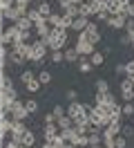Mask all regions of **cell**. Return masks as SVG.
I'll return each instance as SVG.
<instances>
[{
    "instance_id": "cell-51",
    "label": "cell",
    "mask_w": 134,
    "mask_h": 148,
    "mask_svg": "<svg viewBox=\"0 0 134 148\" xmlns=\"http://www.w3.org/2000/svg\"><path fill=\"white\" fill-rule=\"evenodd\" d=\"M116 74H118V76L125 74V63H118V65H116Z\"/></svg>"
},
{
    "instance_id": "cell-5",
    "label": "cell",
    "mask_w": 134,
    "mask_h": 148,
    "mask_svg": "<svg viewBox=\"0 0 134 148\" xmlns=\"http://www.w3.org/2000/svg\"><path fill=\"white\" fill-rule=\"evenodd\" d=\"M27 11H29V7H25V5H14L11 9L2 11V18H5V20H11V23H16V20H20L22 16H27Z\"/></svg>"
},
{
    "instance_id": "cell-28",
    "label": "cell",
    "mask_w": 134,
    "mask_h": 148,
    "mask_svg": "<svg viewBox=\"0 0 134 148\" xmlns=\"http://www.w3.org/2000/svg\"><path fill=\"white\" fill-rule=\"evenodd\" d=\"M74 146H78V148H83V146H89V137L87 135H78L76 132V137H74V141H71Z\"/></svg>"
},
{
    "instance_id": "cell-26",
    "label": "cell",
    "mask_w": 134,
    "mask_h": 148,
    "mask_svg": "<svg viewBox=\"0 0 134 148\" xmlns=\"http://www.w3.org/2000/svg\"><path fill=\"white\" fill-rule=\"evenodd\" d=\"M89 146H101L103 144V132H98V130H94V132H89Z\"/></svg>"
},
{
    "instance_id": "cell-49",
    "label": "cell",
    "mask_w": 134,
    "mask_h": 148,
    "mask_svg": "<svg viewBox=\"0 0 134 148\" xmlns=\"http://www.w3.org/2000/svg\"><path fill=\"white\" fill-rule=\"evenodd\" d=\"M18 146H20V141H18V139H11V141H7L2 148H18Z\"/></svg>"
},
{
    "instance_id": "cell-38",
    "label": "cell",
    "mask_w": 134,
    "mask_h": 148,
    "mask_svg": "<svg viewBox=\"0 0 134 148\" xmlns=\"http://www.w3.org/2000/svg\"><path fill=\"white\" fill-rule=\"evenodd\" d=\"M49 58H52V63H63V61H65V52H52V56H49Z\"/></svg>"
},
{
    "instance_id": "cell-31",
    "label": "cell",
    "mask_w": 134,
    "mask_h": 148,
    "mask_svg": "<svg viewBox=\"0 0 134 148\" xmlns=\"http://www.w3.org/2000/svg\"><path fill=\"white\" fill-rule=\"evenodd\" d=\"M36 76H38V81H40V83H43V85L52 83V74L47 72V70H43V72H38V74H36Z\"/></svg>"
},
{
    "instance_id": "cell-14",
    "label": "cell",
    "mask_w": 134,
    "mask_h": 148,
    "mask_svg": "<svg viewBox=\"0 0 134 148\" xmlns=\"http://www.w3.org/2000/svg\"><path fill=\"white\" fill-rule=\"evenodd\" d=\"M107 14L110 16L123 14V0H107Z\"/></svg>"
},
{
    "instance_id": "cell-34",
    "label": "cell",
    "mask_w": 134,
    "mask_h": 148,
    "mask_svg": "<svg viewBox=\"0 0 134 148\" xmlns=\"http://www.w3.org/2000/svg\"><path fill=\"white\" fill-rule=\"evenodd\" d=\"M103 58H105V56L101 54V52H94V54L89 56V61H92V65H94V67H98V65H103Z\"/></svg>"
},
{
    "instance_id": "cell-47",
    "label": "cell",
    "mask_w": 134,
    "mask_h": 148,
    "mask_svg": "<svg viewBox=\"0 0 134 148\" xmlns=\"http://www.w3.org/2000/svg\"><path fill=\"white\" fill-rule=\"evenodd\" d=\"M65 97H67L69 101H76V97H78V92H76V90H67V92H65Z\"/></svg>"
},
{
    "instance_id": "cell-21",
    "label": "cell",
    "mask_w": 134,
    "mask_h": 148,
    "mask_svg": "<svg viewBox=\"0 0 134 148\" xmlns=\"http://www.w3.org/2000/svg\"><path fill=\"white\" fill-rule=\"evenodd\" d=\"M89 7H92L94 16H96L98 11H107V0H89Z\"/></svg>"
},
{
    "instance_id": "cell-24",
    "label": "cell",
    "mask_w": 134,
    "mask_h": 148,
    "mask_svg": "<svg viewBox=\"0 0 134 148\" xmlns=\"http://www.w3.org/2000/svg\"><path fill=\"white\" fill-rule=\"evenodd\" d=\"M92 67H94V65H92V61H89L87 56H80V61H78V70L83 74H87V72H92Z\"/></svg>"
},
{
    "instance_id": "cell-19",
    "label": "cell",
    "mask_w": 134,
    "mask_h": 148,
    "mask_svg": "<svg viewBox=\"0 0 134 148\" xmlns=\"http://www.w3.org/2000/svg\"><path fill=\"white\" fill-rule=\"evenodd\" d=\"M63 52H65V61H67V63H78L80 61V54H78L76 47H67V49H63Z\"/></svg>"
},
{
    "instance_id": "cell-10",
    "label": "cell",
    "mask_w": 134,
    "mask_h": 148,
    "mask_svg": "<svg viewBox=\"0 0 134 148\" xmlns=\"http://www.w3.org/2000/svg\"><path fill=\"white\" fill-rule=\"evenodd\" d=\"M127 20H130V16H127V14H118V16H110L107 25H110L112 29H125Z\"/></svg>"
},
{
    "instance_id": "cell-52",
    "label": "cell",
    "mask_w": 134,
    "mask_h": 148,
    "mask_svg": "<svg viewBox=\"0 0 134 148\" xmlns=\"http://www.w3.org/2000/svg\"><path fill=\"white\" fill-rule=\"evenodd\" d=\"M43 148H54V146L49 144V141H45V146H43Z\"/></svg>"
},
{
    "instance_id": "cell-54",
    "label": "cell",
    "mask_w": 134,
    "mask_h": 148,
    "mask_svg": "<svg viewBox=\"0 0 134 148\" xmlns=\"http://www.w3.org/2000/svg\"><path fill=\"white\" fill-rule=\"evenodd\" d=\"M132 47H134V38H132Z\"/></svg>"
},
{
    "instance_id": "cell-45",
    "label": "cell",
    "mask_w": 134,
    "mask_h": 148,
    "mask_svg": "<svg viewBox=\"0 0 134 148\" xmlns=\"http://www.w3.org/2000/svg\"><path fill=\"white\" fill-rule=\"evenodd\" d=\"M58 5H61L63 11H67V7H71V5H74V0H58Z\"/></svg>"
},
{
    "instance_id": "cell-4",
    "label": "cell",
    "mask_w": 134,
    "mask_h": 148,
    "mask_svg": "<svg viewBox=\"0 0 134 148\" xmlns=\"http://www.w3.org/2000/svg\"><path fill=\"white\" fill-rule=\"evenodd\" d=\"M74 47L78 49L80 56H87V58H89V56L94 54V43H89V40H87L85 32H80L78 36H76V45H74Z\"/></svg>"
},
{
    "instance_id": "cell-53",
    "label": "cell",
    "mask_w": 134,
    "mask_h": 148,
    "mask_svg": "<svg viewBox=\"0 0 134 148\" xmlns=\"http://www.w3.org/2000/svg\"><path fill=\"white\" fill-rule=\"evenodd\" d=\"M89 148H101V146H89Z\"/></svg>"
},
{
    "instance_id": "cell-3",
    "label": "cell",
    "mask_w": 134,
    "mask_h": 148,
    "mask_svg": "<svg viewBox=\"0 0 134 148\" xmlns=\"http://www.w3.org/2000/svg\"><path fill=\"white\" fill-rule=\"evenodd\" d=\"M25 40V32H20L16 25H11L2 32V45H14V43H20Z\"/></svg>"
},
{
    "instance_id": "cell-7",
    "label": "cell",
    "mask_w": 134,
    "mask_h": 148,
    "mask_svg": "<svg viewBox=\"0 0 134 148\" xmlns=\"http://www.w3.org/2000/svg\"><path fill=\"white\" fill-rule=\"evenodd\" d=\"M9 114H11V119H14V121H25L27 117H29V110L25 108V101H14Z\"/></svg>"
},
{
    "instance_id": "cell-50",
    "label": "cell",
    "mask_w": 134,
    "mask_h": 148,
    "mask_svg": "<svg viewBox=\"0 0 134 148\" xmlns=\"http://www.w3.org/2000/svg\"><path fill=\"white\" fill-rule=\"evenodd\" d=\"M16 5H25V7H34V0H16Z\"/></svg>"
},
{
    "instance_id": "cell-44",
    "label": "cell",
    "mask_w": 134,
    "mask_h": 148,
    "mask_svg": "<svg viewBox=\"0 0 134 148\" xmlns=\"http://www.w3.org/2000/svg\"><path fill=\"white\" fill-rule=\"evenodd\" d=\"M14 5H16V0H2V2H0V7H2V11H7V9H11V7H14Z\"/></svg>"
},
{
    "instance_id": "cell-33",
    "label": "cell",
    "mask_w": 134,
    "mask_h": 148,
    "mask_svg": "<svg viewBox=\"0 0 134 148\" xmlns=\"http://www.w3.org/2000/svg\"><path fill=\"white\" fill-rule=\"evenodd\" d=\"M31 79H36V74L31 72V70H22V72H20V81H22V83H29V81H31Z\"/></svg>"
},
{
    "instance_id": "cell-48",
    "label": "cell",
    "mask_w": 134,
    "mask_h": 148,
    "mask_svg": "<svg viewBox=\"0 0 134 148\" xmlns=\"http://www.w3.org/2000/svg\"><path fill=\"white\" fill-rule=\"evenodd\" d=\"M132 135H134L132 126H123V137H132Z\"/></svg>"
},
{
    "instance_id": "cell-23",
    "label": "cell",
    "mask_w": 134,
    "mask_h": 148,
    "mask_svg": "<svg viewBox=\"0 0 134 148\" xmlns=\"http://www.w3.org/2000/svg\"><path fill=\"white\" fill-rule=\"evenodd\" d=\"M20 141H22L27 148H34V146H36V135H34V130H27L25 135H22V139H20Z\"/></svg>"
},
{
    "instance_id": "cell-43",
    "label": "cell",
    "mask_w": 134,
    "mask_h": 148,
    "mask_svg": "<svg viewBox=\"0 0 134 148\" xmlns=\"http://www.w3.org/2000/svg\"><path fill=\"white\" fill-rule=\"evenodd\" d=\"M52 112H54V114H56V119H58V117H63V114H65V112H67V110H65L63 106H54V108H52Z\"/></svg>"
},
{
    "instance_id": "cell-27",
    "label": "cell",
    "mask_w": 134,
    "mask_h": 148,
    "mask_svg": "<svg viewBox=\"0 0 134 148\" xmlns=\"http://www.w3.org/2000/svg\"><path fill=\"white\" fill-rule=\"evenodd\" d=\"M61 135H63V139H65L67 144H71V141H74V137H76V128H74V126H71V128H63Z\"/></svg>"
},
{
    "instance_id": "cell-30",
    "label": "cell",
    "mask_w": 134,
    "mask_h": 148,
    "mask_svg": "<svg viewBox=\"0 0 134 148\" xmlns=\"http://www.w3.org/2000/svg\"><path fill=\"white\" fill-rule=\"evenodd\" d=\"M40 85H43V83H40V81H38V76H36V79H31L25 88H27V92H38V90H40Z\"/></svg>"
},
{
    "instance_id": "cell-6",
    "label": "cell",
    "mask_w": 134,
    "mask_h": 148,
    "mask_svg": "<svg viewBox=\"0 0 134 148\" xmlns=\"http://www.w3.org/2000/svg\"><path fill=\"white\" fill-rule=\"evenodd\" d=\"M89 110H92V106H89V103L69 101V106H67V114H69L71 119H76V117H80V114H89Z\"/></svg>"
},
{
    "instance_id": "cell-15",
    "label": "cell",
    "mask_w": 134,
    "mask_h": 148,
    "mask_svg": "<svg viewBox=\"0 0 134 148\" xmlns=\"http://www.w3.org/2000/svg\"><path fill=\"white\" fill-rule=\"evenodd\" d=\"M36 9L40 11V16H43L45 20H47V18L54 14V11H52V2H49V0H40V2L36 5Z\"/></svg>"
},
{
    "instance_id": "cell-13",
    "label": "cell",
    "mask_w": 134,
    "mask_h": 148,
    "mask_svg": "<svg viewBox=\"0 0 134 148\" xmlns=\"http://www.w3.org/2000/svg\"><path fill=\"white\" fill-rule=\"evenodd\" d=\"M94 101H96V106H112V103H116V99L112 92H96Z\"/></svg>"
},
{
    "instance_id": "cell-41",
    "label": "cell",
    "mask_w": 134,
    "mask_h": 148,
    "mask_svg": "<svg viewBox=\"0 0 134 148\" xmlns=\"http://www.w3.org/2000/svg\"><path fill=\"white\" fill-rule=\"evenodd\" d=\"M94 18H96L98 23H105V25H107V20H110V14H107V11H98Z\"/></svg>"
},
{
    "instance_id": "cell-39",
    "label": "cell",
    "mask_w": 134,
    "mask_h": 148,
    "mask_svg": "<svg viewBox=\"0 0 134 148\" xmlns=\"http://www.w3.org/2000/svg\"><path fill=\"white\" fill-rule=\"evenodd\" d=\"M61 14H52V16H49V18H47V23H49V25H52V27H58V25H61Z\"/></svg>"
},
{
    "instance_id": "cell-18",
    "label": "cell",
    "mask_w": 134,
    "mask_h": 148,
    "mask_svg": "<svg viewBox=\"0 0 134 148\" xmlns=\"http://www.w3.org/2000/svg\"><path fill=\"white\" fill-rule=\"evenodd\" d=\"M89 23H92L89 18H85V16H78V18H74V25H71V29L80 34V32H85V29H87Z\"/></svg>"
},
{
    "instance_id": "cell-40",
    "label": "cell",
    "mask_w": 134,
    "mask_h": 148,
    "mask_svg": "<svg viewBox=\"0 0 134 148\" xmlns=\"http://www.w3.org/2000/svg\"><path fill=\"white\" fill-rule=\"evenodd\" d=\"M114 146L116 148H125V146H127V137H123V135L114 137Z\"/></svg>"
},
{
    "instance_id": "cell-20",
    "label": "cell",
    "mask_w": 134,
    "mask_h": 148,
    "mask_svg": "<svg viewBox=\"0 0 134 148\" xmlns=\"http://www.w3.org/2000/svg\"><path fill=\"white\" fill-rule=\"evenodd\" d=\"M14 25H16V27L20 29V32H31V27H36L34 23H31V20L27 18V16H22V18H20V20H16Z\"/></svg>"
},
{
    "instance_id": "cell-11",
    "label": "cell",
    "mask_w": 134,
    "mask_h": 148,
    "mask_svg": "<svg viewBox=\"0 0 134 148\" xmlns=\"http://www.w3.org/2000/svg\"><path fill=\"white\" fill-rule=\"evenodd\" d=\"M27 130H29V128L25 126V121H14V126H11V132H9V135H11V139H18V141H20ZM20 144H22V141H20Z\"/></svg>"
},
{
    "instance_id": "cell-35",
    "label": "cell",
    "mask_w": 134,
    "mask_h": 148,
    "mask_svg": "<svg viewBox=\"0 0 134 148\" xmlns=\"http://www.w3.org/2000/svg\"><path fill=\"white\" fill-rule=\"evenodd\" d=\"M96 92H110V83L105 79H98L96 81Z\"/></svg>"
},
{
    "instance_id": "cell-2",
    "label": "cell",
    "mask_w": 134,
    "mask_h": 148,
    "mask_svg": "<svg viewBox=\"0 0 134 148\" xmlns=\"http://www.w3.org/2000/svg\"><path fill=\"white\" fill-rule=\"evenodd\" d=\"M47 49H49V47L45 45L40 38H38V40H34V43H31V54H29V61L40 65V63L45 61V56H47Z\"/></svg>"
},
{
    "instance_id": "cell-25",
    "label": "cell",
    "mask_w": 134,
    "mask_h": 148,
    "mask_svg": "<svg viewBox=\"0 0 134 148\" xmlns=\"http://www.w3.org/2000/svg\"><path fill=\"white\" fill-rule=\"evenodd\" d=\"M56 123H58V128H71V126H74V119H71L69 114H63V117H58V119H56Z\"/></svg>"
},
{
    "instance_id": "cell-32",
    "label": "cell",
    "mask_w": 134,
    "mask_h": 148,
    "mask_svg": "<svg viewBox=\"0 0 134 148\" xmlns=\"http://www.w3.org/2000/svg\"><path fill=\"white\" fill-rule=\"evenodd\" d=\"M25 61H27L25 56L16 54V52H11V54H9V63H14V65H22V63H25Z\"/></svg>"
},
{
    "instance_id": "cell-8",
    "label": "cell",
    "mask_w": 134,
    "mask_h": 148,
    "mask_svg": "<svg viewBox=\"0 0 134 148\" xmlns=\"http://www.w3.org/2000/svg\"><path fill=\"white\" fill-rule=\"evenodd\" d=\"M121 99H123L125 103L134 101V81H132V79H127V76L121 81Z\"/></svg>"
},
{
    "instance_id": "cell-16",
    "label": "cell",
    "mask_w": 134,
    "mask_h": 148,
    "mask_svg": "<svg viewBox=\"0 0 134 148\" xmlns=\"http://www.w3.org/2000/svg\"><path fill=\"white\" fill-rule=\"evenodd\" d=\"M61 132V128H58V123H45V130H43V137L45 141H49L52 137H56Z\"/></svg>"
},
{
    "instance_id": "cell-55",
    "label": "cell",
    "mask_w": 134,
    "mask_h": 148,
    "mask_svg": "<svg viewBox=\"0 0 134 148\" xmlns=\"http://www.w3.org/2000/svg\"><path fill=\"white\" fill-rule=\"evenodd\" d=\"M56 2H58V0H56Z\"/></svg>"
},
{
    "instance_id": "cell-1",
    "label": "cell",
    "mask_w": 134,
    "mask_h": 148,
    "mask_svg": "<svg viewBox=\"0 0 134 148\" xmlns=\"http://www.w3.org/2000/svg\"><path fill=\"white\" fill-rule=\"evenodd\" d=\"M45 45L49 47V52H61L67 47V29H61V27H52V34L47 38H40Z\"/></svg>"
},
{
    "instance_id": "cell-36",
    "label": "cell",
    "mask_w": 134,
    "mask_h": 148,
    "mask_svg": "<svg viewBox=\"0 0 134 148\" xmlns=\"http://www.w3.org/2000/svg\"><path fill=\"white\" fill-rule=\"evenodd\" d=\"M25 108L29 110V114H34V112L38 110V101H36V99H27V101H25Z\"/></svg>"
},
{
    "instance_id": "cell-29",
    "label": "cell",
    "mask_w": 134,
    "mask_h": 148,
    "mask_svg": "<svg viewBox=\"0 0 134 148\" xmlns=\"http://www.w3.org/2000/svg\"><path fill=\"white\" fill-rule=\"evenodd\" d=\"M71 25H74V18H71V16H67V14H63L61 25H58V27H61V29H71Z\"/></svg>"
},
{
    "instance_id": "cell-9",
    "label": "cell",
    "mask_w": 134,
    "mask_h": 148,
    "mask_svg": "<svg viewBox=\"0 0 134 148\" xmlns=\"http://www.w3.org/2000/svg\"><path fill=\"white\" fill-rule=\"evenodd\" d=\"M103 135H105V137H118V135H123L121 119H112V121H110V126L103 130Z\"/></svg>"
},
{
    "instance_id": "cell-17",
    "label": "cell",
    "mask_w": 134,
    "mask_h": 148,
    "mask_svg": "<svg viewBox=\"0 0 134 148\" xmlns=\"http://www.w3.org/2000/svg\"><path fill=\"white\" fill-rule=\"evenodd\" d=\"M34 29H36V34H38V38H47L49 34H52V25H49L47 20H43V23H38V25H36Z\"/></svg>"
},
{
    "instance_id": "cell-22",
    "label": "cell",
    "mask_w": 134,
    "mask_h": 148,
    "mask_svg": "<svg viewBox=\"0 0 134 148\" xmlns=\"http://www.w3.org/2000/svg\"><path fill=\"white\" fill-rule=\"evenodd\" d=\"M27 18L31 20V23H34V25H38V23H43V16H40V11L36 9V7H29V11H27Z\"/></svg>"
},
{
    "instance_id": "cell-12",
    "label": "cell",
    "mask_w": 134,
    "mask_h": 148,
    "mask_svg": "<svg viewBox=\"0 0 134 148\" xmlns=\"http://www.w3.org/2000/svg\"><path fill=\"white\" fill-rule=\"evenodd\" d=\"M85 36H87V40H89V43H94V45L101 40V32H98V25H96V23H89V25H87Z\"/></svg>"
},
{
    "instance_id": "cell-42",
    "label": "cell",
    "mask_w": 134,
    "mask_h": 148,
    "mask_svg": "<svg viewBox=\"0 0 134 148\" xmlns=\"http://www.w3.org/2000/svg\"><path fill=\"white\" fill-rule=\"evenodd\" d=\"M2 88H14V83H11V79H9L7 72H2Z\"/></svg>"
},
{
    "instance_id": "cell-46",
    "label": "cell",
    "mask_w": 134,
    "mask_h": 148,
    "mask_svg": "<svg viewBox=\"0 0 134 148\" xmlns=\"http://www.w3.org/2000/svg\"><path fill=\"white\" fill-rule=\"evenodd\" d=\"M45 123H56V114H54V112H47V114H45Z\"/></svg>"
},
{
    "instance_id": "cell-37",
    "label": "cell",
    "mask_w": 134,
    "mask_h": 148,
    "mask_svg": "<svg viewBox=\"0 0 134 148\" xmlns=\"http://www.w3.org/2000/svg\"><path fill=\"white\" fill-rule=\"evenodd\" d=\"M123 117H134V101L123 103Z\"/></svg>"
}]
</instances>
